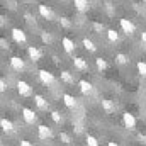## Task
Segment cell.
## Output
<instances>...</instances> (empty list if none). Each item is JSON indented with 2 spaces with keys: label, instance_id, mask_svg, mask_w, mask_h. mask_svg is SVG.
Segmentation results:
<instances>
[{
  "label": "cell",
  "instance_id": "4dcf8cb0",
  "mask_svg": "<svg viewBox=\"0 0 146 146\" xmlns=\"http://www.w3.org/2000/svg\"><path fill=\"white\" fill-rule=\"evenodd\" d=\"M5 88H7V83H5V80L2 78V80H0V92H5Z\"/></svg>",
  "mask_w": 146,
  "mask_h": 146
},
{
  "label": "cell",
  "instance_id": "3957f363",
  "mask_svg": "<svg viewBox=\"0 0 146 146\" xmlns=\"http://www.w3.org/2000/svg\"><path fill=\"white\" fill-rule=\"evenodd\" d=\"M122 122H124L126 129H129V131H134V129H136V119H134L133 114L124 112V114H122Z\"/></svg>",
  "mask_w": 146,
  "mask_h": 146
},
{
  "label": "cell",
  "instance_id": "4fadbf2b",
  "mask_svg": "<svg viewBox=\"0 0 146 146\" xmlns=\"http://www.w3.org/2000/svg\"><path fill=\"white\" fill-rule=\"evenodd\" d=\"M34 102H36V106H37V107H39L41 110H46L48 107H49L48 100H46L42 95H39V94H36V95H34Z\"/></svg>",
  "mask_w": 146,
  "mask_h": 146
},
{
  "label": "cell",
  "instance_id": "e0dca14e",
  "mask_svg": "<svg viewBox=\"0 0 146 146\" xmlns=\"http://www.w3.org/2000/svg\"><path fill=\"white\" fill-rule=\"evenodd\" d=\"M82 44H83V48H85L88 53H95V51H97V46H95V44H94V41H90L88 37H83Z\"/></svg>",
  "mask_w": 146,
  "mask_h": 146
},
{
  "label": "cell",
  "instance_id": "1f68e13d",
  "mask_svg": "<svg viewBox=\"0 0 146 146\" xmlns=\"http://www.w3.org/2000/svg\"><path fill=\"white\" fill-rule=\"evenodd\" d=\"M138 139H139L141 143H145V145H146V134H143V133H139V134H138Z\"/></svg>",
  "mask_w": 146,
  "mask_h": 146
},
{
  "label": "cell",
  "instance_id": "9c48e42d",
  "mask_svg": "<svg viewBox=\"0 0 146 146\" xmlns=\"http://www.w3.org/2000/svg\"><path fill=\"white\" fill-rule=\"evenodd\" d=\"M73 66H75L76 70H80V72H87V70H88V63H87L83 58H80V56L73 58Z\"/></svg>",
  "mask_w": 146,
  "mask_h": 146
},
{
  "label": "cell",
  "instance_id": "5bb4252c",
  "mask_svg": "<svg viewBox=\"0 0 146 146\" xmlns=\"http://www.w3.org/2000/svg\"><path fill=\"white\" fill-rule=\"evenodd\" d=\"M61 46H63V49L66 53H73L75 51V42H73L70 37H63L61 39Z\"/></svg>",
  "mask_w": 146,
  "mask_h": 146
},
{
  "label": "cell",
  "instance_id": "6da1fadb",
  "mask_svg": "<svg viewBox=\"0 0 146 146\" xmlns=\"http://www.w3.org/2000/svg\"><path fill=\"white\" fill-rule=\"evenodd\" d=\"M17 92H19V95H22V97H31V95H33L31 85H29L27 82H24V80H19V82H17Z\"/></svg>",
  "mask_w": 146,
  "mask_h": 146
},
{
  "label": "cell",
  "instance_id": "ac0fdd59",
  "mask_svg": "<svg viewBox=\"0 0 146 146\" xmlns=\"http://www.w3.org/2000/svg\"><path fill=\"white\" fill-rule=\"evenodd\" d=\"M75 7L78 12H87L88 10V0H73Z\"/></svg>",
  "mask_w": 146,
  "mask_h": 146
},
{
  "label": "cell",
  "instance_id": "7402d4cb",
  "mask_svg": "<svg viewBox=\"0 0 146 146\" xmlns=\"http://www.w3.org/2000/svg\"><path fill=\"white\" fill-rule=\"evenodd\" d=\"M107 39H109L110 42H117V41H119V34H117L114 29H109V31H107Z\"/></svg>",
  "mask_w": 146,
  "mask_h": 146
},
{
  "label": "cell",
  "instance_id": "7c38bea8",
  "mask_svg": "<svg viewBox=\"0 0 146 146\" xmlns=\"http://www.w3.org/2000/svg\"><path fill=\"white\" fill-rule=\"evenodd\" d=\"M100 106H102V109L106 114H112V112H115V104L109 100V99H102L100 100Z\"/></svg>",
  "mask_w": 146,
  "mask_h": 146
},
{
  "label": "cell",
  "instance_id": "52a82bcc",
  "mask_svg": "<svg viewBox=\"0 0 146 146\" xmlns=\"http://www.w3.org/2000/svg\"><path fill=\"white\" fill-rule=\"evenodd\" d=\"M37 136H39V139H49L53 136V131H51V127L41 124V126H37Z\"/></svg>",
  "mask_w": 146,
  "mask_h": 146
},
{
  "label": "cell",
  "instance_id": "f1b7e54d",
  "mask_svg": "<svg viewBox=\"0 0 146 146\" xmlns=\"http://www.w3.org/2000/svg\"><path fill=\"white\" fill-rule=\"evenodd\" d=\"M92 27H94L95 33H102V31H104V24H100V22H94Z\"/></svg>",
  "mask_w": 146,
  "mask_h": 146
},
{
  "label": "cell",
  "instance_id": "277c9868",
  "mask_svg": "<svg viewBox=\"0 0 146 146\" xmlns=\"http://www.w3.org/2000/svg\"><path fill=\"white\" fill-rule=\"evenodd\" d=\"M37 76H39V80H41L44 85H53V83H54V75L49 73L48 70H39V72H37Z\"/></svg>",
  "mask_w": 146,
  "mask_h": 146
},
{
  "label": "cell",
  "instance_id": "f546056e",
  "mask_svg": "<svg viewBox=\"0 0 146 146\" xmlns=\"http://www.w3.org/2000/svg\"><path fill=\"white\" fill-rule=\"evenodd\" d=\"M60 24H61L63 27H70V26H72V22H70L66 17H61V19H60Z\"/></svg>",
  "mask_w": 146,
  "mask_h": 146
},
{
  "label": "cell",
  "instance_id": "d4e9b609",
  "mask_svg": "<svg viewBox=\"0 0 146 146\" xmlns=\"http://www.w3.org/2000/svg\"><path fill=\"white\" fill-rule=\"evenodd\" d=\"M85 141H87V146H99V141H97V138H95V136H92V134H87Z\"/></svg>",
  "mask_w": 146,
  "mask_h": 146
},
{
  "label": "cell",
  "instance_id": "603a6c76",
  "mask_svg": "<svg viewBox=\"0 0 146 146\" xmlns=\"http://www.w3.org/2000/svg\"><path fill=\"white\" fill-rule=\"evenodd\" d=\"M51 119H53L56 124H61V122H63V115H61L58 110H53V112H51Z\"/></svg>",
  "mask_w": 146,
  "mask_h": 146
},
{
  "label": "cell",
  "instance_id": "f35d334b",
  "mask_svg": "<svg viewBox=\"0 0 146 146\" xmlns=\"http://www.w3.org/2000/svg\"><path fill=\"white\" fill-rule=\"evenodd\" d=\"M143 2H146V0H143Z\"/></svg>",
  "mask_w": 146,
  "mask_h": 146
},
{
  "label": "cell",
  "instance_id": "7a4b0ae2",
  "mask_svg": "<svg viewBox=\"0 0 146 146\" xmlns=\"http://www.w3.org/2000/svg\"><path fill=\"white\" fill-rule=\"evenodd\" d=\"M119 24H121V29L124 31V34L133 36V34L136 33V26H134L129 19H121V21H119Z\"/></svg>",
  "mask_w": 146,
  "mask_h": 146
},
{
  "label": "cell",
  "instance_id": "ffe728a7",
  "mask_svg": "<svg viewBox=\"0 0 146 146\" xmlns=\"http://www.w3.org/2000/svg\"><path fill=\"white\" fill-rule=\"evenodd\" d=\"M127 61H129L127 54H124V53H117V54H115V63H117V65H126Z\"/></svg>",
  "mask_w": 146,
  "mask_h": 146
},
{
  "label": "cell",
  "instance_id": "83f0119b",
  "mask_svg": "<svg viewBox=\"0 0 146 146\" xmlns=\"http://www.w3.org/2000/svg\"><path fill=\"white\" fill-rule=\"evenodd\" d=\"M60 141L65 143V145H70V143H72V138H70V134H66V133H60Z\"/></svg>",
  "mask_w": 146,
  "mask_h": 146
},
{
  "label": "cell",
  "instance_id": "2e32d148",
  "mask_svg": "<svg viewBox=\"0 0 146 146\" xmlns=\"http://www.w3.org/2000/svg\"><path fill=\"white\" fill-rule=\"evenodd\" d=\"M39 14H41L44 19L53 21V10H51L49 7H46V5H39Z\"/></svg>",
  "mask_w": 146,
  "mask_h": 146
},
{
  "label": "cell",
  "instance_id": "9a60e30c",
  "mask_svg": "<svg viewBox=\"0 0 146 146\" xmlns=\"http://www.w3.org/2000/svg\"><path fill=\"white\" fill-rule=\"evenodd\" d=\"M0 126H2V129H3V133H12V131H14V122L9 121V119H5V117L0 119Z\"/></svg>",
  "mask_w": 146,
  "mask_h": 146
},
{
  "label": "cell",
  "instance_id": "8d00e7d4",
  "mask_svg": "<svg viewBox=\"0 0 146 146\" xmlns=\"http://www.w3.org/2000/svg\"><path fill=\"white\" fill-rule=\"evenodd\" d=\"M107 146H119V145H117L115 141H109V143H107Z\"/></svg>",
  "mask_w": 146,
  "mask_h": 146
},
{
  "label": "cell",
  "instance_id": "4316f807",
  "mask_svg": "<svg viewBox=\"0 0 146 146\" xmlns=\"http://www.w3.org/2000/svg\"><path fill=\"white\" fill-rule=\"evenodd\" d=\"M136 66H138V73H139L141 76H145V78H146V63H145V61H138V65H136Z\"/></svg>",
  "mask_w": 146,
  "mask_h": 146
},
{
  "label": "cell",
  "instance_id": "cb8c5ba5",
  "mask_svg": "<svg viewBox=\"0 0 146 146\" xmlns=\"http://www.w3.org/2000/svg\"><path fill=\"white\" fill-rule=\"evenodd\" d=\"M41 39H42L44 44H51V42H53V36H51L49 33H46V31L41 33Z\"/></svg>",
  "mask_w": 146,
  "mask_h": 146
},
{
  "label": "cell",
  "instance_id": "8992f818",
  "mask_svg": "<svg viewBox=\"0 0 146 146\" xmlns=\"http://www.w3.org/2000/svg\"><path fill=\"white\" fill-rule=\"evenodd\" d=\"M10 66H12L15 72H24V70H26V63H24V60L19 58V56H12V58H10Z\"/></svg>",
  "mask_w": 146,
  "mask_h": 146
},
{
  "label": "cell",
  "instance_id": "44dd1931",
  "mask_svg": "<svg viewBox=\"0 0 146 146\" xmlns=\"http://www.w3.org/2000/svg\"><path fill=\"white\" fill-rule=\"evenodd\" d=\"M61 80H63L65 83H73V82H75V80H73V76H72V73L66 72V70H63V72H61Z\"/></svg>",
  "mask_w": 146,
  "mask_h": 146
},
{
  "label": "cell",
  "instance_id": "74e56055",
  "mask_svg": "<svg viewBox=\"0 0 146 146\" xmlns=\"http://www.w3.org/2000/svg\"><path fill=\"white\" fill-rule=\"evenodd\" d=\"M73 146H78V145H73Z\"/></svg>",
  "mask_w": 146,
  "mask_h": 146
},
{
  "label": "cell",
  "instance_id": "e575fe53",
  "mask_svg": "<svg viewBox=\"0 0 146 146\" xmlns=\"http://www.w3.org/2000/svg\"><path fill=\"white\" fill-rule=\"evenodd\" d=\"M0 44H2V49H9V44L5 42V39H0Z\"/></svg>",
  "mask_w": 146,
  "mask_h": 146
},
{
  "label": "cell",
  "instance_id": "8fae6325",
  "mask_svg": "<svg viewBox=\"0 0 146 146\" xmlns=\"http://www.w3.org/2000/svg\"><path fill=\"white\" fill-rule=\"evenodd\" d=\"M27 54H29V58H31L34 63L39 61V60H41V56H42L41 49H37L36 46H29V48H27Z\"/></svg>",
  "mask_w": 146,
  "mask_h": 146
},
{
  "label": "cell",
  "instance_id": "ba28073f",
  "mask_svg": "<svg viewBox=\"0 0 146 146\" xmlns=\"http://www.w3.org/2000/svg\"><path fill=\"white\" fill-rule=\"evenodd\" d=\"M22 117H24V121H26L27 124H34V122L37 121V115L34 114V110L27 109V107L22 109Z\"/></svg>",
  "mask_w": 146,
  "mask_h": 146
},
{
  "label": "cell",
  "instance_id": "836d02e7",
  "mask_svg": "<svg viewBox=\"0 0 146 146\" xmlns=\"http://www.w3.org/2000/svg\"><path fill=\"white\" fill-rule=\"evenodd\" d=\"M141 42H143V46H146V31L141 33Z\"/></svg>",
  "mask_w": 146,
  "mask_h": 146
},
{
  "label": "cell",
  "instance_id": "d6986e66",
  "mask_svg": "<svg viewBox=\"0 0 146 146\" xmlns=\"http://www.w3.org/2000/svg\"><path fill=\"white\" fill-rule=\"evenodd\" d=\"M63 102H65V106L70 107V109H73V107L76 106V99H75L73 95H70V94H65V95H63Z\"/></svg>",
  "mask_w": 146,
  "mask_h": 146
},
{
  "label": "cell",
  "instance_id": "d6a6232c",
  "mask_svg": "<svg viewBox=\"0 0 146 146\" xmlns=\"http://www.w3.org/2000/svg\"><path fill=\"white\" fill-rule=\"evenodd\" d=\"M21 146H34L31 141H26V139H21Z\"/></svg>",
  "mask_w": 146,
  "mask_h": 146
},
{
  "label": "cell",
  "instance_id": "30bf717a",
  "mask_svg": "<svg viewBox=\"0 0 146 146\" xmlns=\"http://www.w3.org/2000/svg\"><path fill=\"white\" fill-rule=\"evenodd\" d=\"M78 87H80V92L85 94V95H88V94L94 92V85L90 82H87V80H80L78 82Z\"/></svg>",
  "mask_w": 146,
  "mask_h": 146
},
{
  "label": "cell",
  "instance_id": "484cf974",
  "mask_svg": "<svg viewBox=\"0 0 146 146\" xmlns=\"http://www.w3.org/2000/svg\"><path fill=\"white\" fill-rule=\"evenodd\" d=\"M95 65H97V68H99V70H102V72L107 68V61H106L104 58H97V60H95Z\"/></svg>",
  "mask_w": 146,
  "mask_h": 146
},
{
  "label": "cell",
  "instance_id": "d590c367",
  "mask_svg": "<svg viewBox=\"0 0 146 146\" xmlns=\"http://www.w3.org/2000/svg\"><path fill=\"white\" fill-rule=\"evenodd\" d=\"M24 17H26V19H27V21H29V22H31V21H33V15H31V14H26V15H24Z\"/></svg>",
  "mask_w": 146,
  "mask_h": 146
},
{
  "label": "cell",
  "instance_id": "5b68a950",
  "mask_svg": "<svg viewBox=\"0 0 146 146\" xmlns=\"http://www.w3.org/2000/svg\"><path fill=\"white\" fill-rule=\"evenodd\" d=\"M12 39H14L17 44H24V42L27 41L26 33H24L22 29H19V27H14V29H12Z\"/></svg>",
  "mask_w": 146,
  "mask_h": 146
}]
</instances>
